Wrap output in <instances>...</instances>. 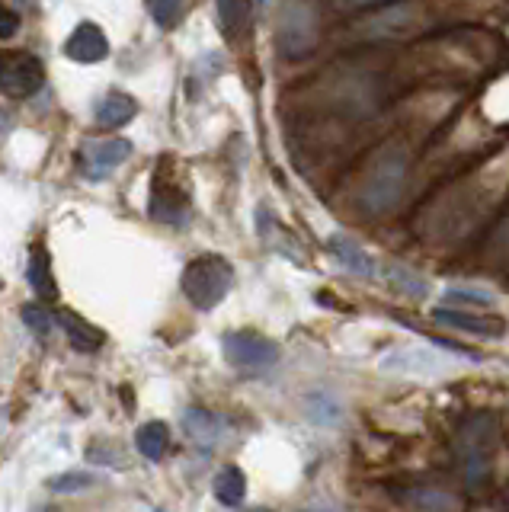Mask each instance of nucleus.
I'll list each match as a JSON object with an SVG mask.
<instances>
[{
	"mask_svg": "<svg viewBox=\"0 0 509 512\" xmlns=\"http://www.w3.org/2000/svg\"><path fill=\"white\" fill-rule=\"evenodd\" d=\"M372 36H397V32H407V26H413V4H397L385 13H378L369 23Z\"/></svg>",
	"mask_w": 509,
	"mask_h": 512,
	"instance_id": "nucleus-19",
	"label": "nucleus"
},
{
	"mask_svg": "<svg viewBox=\"0 0 509 512\" xmlns=\"http://www.w3.org/2000/svg\"><path fill=\"white\" fill-rule=\"evenodd\" d=\"M17 4H23V7H36V0H17Z\"/></svg>",
	"mask_w": 509,
	"mask_h": 512,
	"instance_id": "nucleus-27",
	"label": "nucleus"
},
{
	"mask_svg": "<svg viewBox=\"0 0 509 512\" xmlns=\"http://www.w3.org/2000/svg\"><path fill=\"white\" fill-rule=\"evenodd\" d=\"M487 420H477L468 423L465 436H461V445H468V455H465V474H468V484H481V480L490 474V442H487Z\"/></svg>",
	"mask_w": 509,
	"mask_h": 512,
	"instance_id": "nucleus-9",
	"label": "nucleus"
},
{
	"mask_svg": "<svg viewBox=\"0 0 509 512\" xmlns=\"http://www.w3.org/2000/svg\"><path fill=\"white\" fill-rule=\"evenodd\" d=\"M279 45L289 58H305L317 45V13L305 0H292L282 10V26H279Z\"/></svg>",
	"mask_w": 509,
	"mask_h": 512,
	"instance_id": "nucleus-5",
	"label": "nucleus"
},
{
	"mask_svg": "<svg viewBox=\"0 0 509 512\" xmlns=\"http://www.w3.org/2000/svg\"><path fill=\"white\" fill-rule=\"evenodd\" d=\"M439 324L452 327V330H465V333H481V336H500L503 324L500 320H490V317H477V314H465V311H449L442 308L433 314Z\"/></svg>",
	"mask_w": 509,
	"mask_h": 512,
	"instance_id": "nucleus-14",
	"label": "nucleus"
},
{
	"mask_svg": "<svg viewBox=\"0 0 509 512\" xmlns=\"http://www.w3.org/2000/svg\"><path fill=\"white\" fill-rule=\"evenodd\" d=\"M183 429H186V436L193 439L196 445H212L218 439V432H221V423L215 420L209 410L189 407L183 413Z\"/></svg>",
	"mask_w": 509,
	"mask_h": 512,
	"instance_id": "nucleus-17",
	"label": "nucleus"
},
{
	"mask_svg": "<svg viewBox=\"0 0 509 512\" xmlns=\"http://www.w3.org/2000/svg\"><path fill=\"white\" fill-rule=\"evenodd\" d=\"M17 29H20V13L10 10L4 0H0V39L17 36Z\"/></svg>",
	"mask_w": 509,
	"mask_h": 512,
	"instance_id": "nucleus-24",
	"label": "nucleus"
},
{
	"mask_svg": "<svg viewBox=\"0 0 509 512\" xmlns=\"http://www.w3.org/2000/svg\"><path fill=\"white\" fill-rule=\"evenodd\" d=\"M445 301H468V304H490L487 295H474V292H449Z\"/></svg>",
	"mask_w": 509,
	"mask_h": 512,
	"instance_id": "nucleus-25",
	"label": "nucleus"
},
{
	"mask_svg": "<svg viewBox=\"0 0 509 512\" xmlns=\"http://www.w3.org/2000/svg\"><path fill=\"white\" fill-rule=\"evenodd\" d=\"M186 212H189V196L177 173V160L164 157L161 167L154 170V183H151V218L164 224H183Z\"/></svg>",
	"mask_w": 509,
	"mask_h": 512,
	"instance_id": "nucleus-3",
	"label": "nucleus"
},
{
	"mask_svg": "<svg viewBox=\"0 0 509 512\" xmlns=\"http://www.w3.org/2000/svg\"><path fill=\"white\" fill-rule=\"evenodd\" d=\"M129 157H132V141H125V138L84 141V148H81V164H84L87 180H106V176L116 173Z\"/></svg>",
	"mask_w": 509,
	"mask_h": 512,
	"instance_id": "nucleus-7",
	"label": "nucleus"
},
{
	"mask_svg": "<svg viewBox=\"0 0 509 512\" xmlns=\"http://www.w3.org/2000/svg\"><path fill=\"white\" fill-rule=\"evenodd\" d=\"M58 324H61V330L68 333V340H71V346L74 349H81V352H97L100 346H103V330H97L93 324H87L84 317H77L74 311H58V314H52Z\"/></svg>",
	"mask_w": 509,
	"mask_h": 512,
	"instance_id": "nucleus-10",
	"label": "nucleus"
},
{
	"mask_svg": "<svg viewBox=\"0 0 509 512\" xmlns=\"http://www.w3.org/2000/svg\"><path fill=\"white\" fill-rule=\"evenodd\" d=\"M138 116V103L129 93H106L97 106V122L103 128H119L125 122H132Z\"/></svg>",
	"mask_w": 509,
	"mask_h": 512,
	"instance_id": "nucleus-13",
	"label": "nucleus"
},
{
	"mask_svg": "<svg viewBox=\"0 0 509 512\" xmlns=\"http://www.w3.org/2000/svg\"><path fill=\"white\" fill-rule=\"evenodd\" d=\"M45 80V68L29 52H0V93L13 100L33 96Z\"/></svg>",
	"mask_w": 509,
	"mask_h": 512,
	"instance_id": "nucleus-6",
	"label": "nucleus"
},
{
	"mask_svg": "<svg viewBox=\"0 0 509 512\" xmlns=\"http://www.w3.org/2000/svg\"><path fill=\"white\" fill-rule=\"evenodd\" d=\"M65 55L71 61H81V64H97L109 55V39H106V32L97 26V23H81L77 26L68 42H65Z\"/></svg>",
	"mask_w": 509,
	"mask_h": 512,
	"instance_id": "nucleus-8",
	"label": "nucleus"
},
{
	"mask_svg": "<svg viewBox=\"0 0 509 512\" xmlns=\"http://www.w3.org/2000/svg\"><path fill=\"white\" fill-rule=\"evenodd\" d=\"M7 128H10V119L4 116V112H0V138H4V135H7Z\"/></svg>",
	"mask_w": 509,
	"mask_h": 512,
	"instance_id": "nucleus-26",
	"label": "nucleus"
},
{
	"mask_svg": "<svg viewBox=\"0 0 509 512\" xmlns=\"http://www.w3.org/2000/svg\"><path fill=\"white\" fill-rule=\"evenodd\" d=\"M183 0H151V20L161 29H173L180 23Z\"/></svg>",
	"mask_w": 509,
	"mask_h": 512,
	"instance_id": "nucleus-22",
	"label": "nucleus"
},
{
	"mask_svg": "<svg viewBox=\"0 0 509 512\" xmlns=\"http://www.w3.org/2000/svg\"><path fill=\"white\" fill-rule=\"evenodd\" d=\"M410 503L417 512H455L458 503L445 490H410Z\"/></svg>",
	"mask_w": 509,
	"mask_h": 512,
	"instance_id": "nucleus-20",
	"label": "nucleus"
},
{
	"mask_svg": "<svg viewBox=\"0 0 509 512\" xmlns=\"http://www.w3.org/2000/svg\"><path fill=\"white\" fill-rule=\"evenodd\" d=\"M404 180H407V154L397 148L385 151L362 186V205L369 208L372 215L388 212V208H394V202L401 199Z\"/></svg>",
	"mask_w": 509,
	"mask_h": 512,
	"instance_id": "nucleus-2",
	"label": "nucleus"
},
{
	"mask_svg": "<svg viewBox=\"0 0 509 512\" xmlns=\"http://www.w3.org/2000/svg\"><path fill=\"white\" fill-rule=\"evenodd\" d=\"M170 445V429L164 423H145L135 432V448L148 461H161Z\"/></svg>",
	"mask_w": 509,
	"mask_h": 512,
	"instance_id": "nucleus-18",
	"label": "nucleus"
},
{
	"mask_svg": "<svg viewBox=\"0 0 509 512\" xmlns=\"http://www.w3.org/2000/svg\"><path fill=\"white\" fill-rule=\"evenodd\" d=\"M225 359L237 368V372L260 375L269 372L279 362V346L273 340H266L260 333H228L225 336Z\"/></svg>",
	"mask_w": 509,
	"mask_h": 512,
	"instance_id": "nucleus-4",
	"label": "nucleus"
},
{
	"mask_svg": "<svg viewBox=\"0 0 509 512\" xmlns=\"http://www.w3.org/2000/svg\"><path fill=\"white\" fill-rule=\"evenodd\" d=\"M353 4H375V0H353Z\"/></svg>",
	"mask_w": 509,
	"mask_h": 512,
	"instance_id": "nucleus-28",
	"label": "nucleus"
},
{
	"mask_svg": "<svg viewBox=\"0 0 509 512\" xmlns=\"http://www.w3.org/2000/svg\"><path fill=\"white\" fill-rule=\"evenodd\" d=\"M23 324L29 327V330H33L36 336H39V340H45V336H49L52 333V324H55V317L49 314V311H45L42 308V304H23Z\"/></svg>",
	"mask_w": 509,
	"mask_h": 512,
	"instance_id": "nucleus-21",
	"label": "nucleus"
},
{
	"mask_svg": "<svg viewBox=\"0 0 509 512\" xmlns=\"http://www.w3.org/2000/svg\"><path fill=\"white\" fill-rule=\"evenodd\" d=\"M330 253L337 256V263H343L349 272H356V276H365V279H372L375 276V263H372V256L365 253L356 240H349L343 234H333L330 237Z\"/></svg>",
	"mask_w": 509,
	"mask_h": 512,
	"instance_id": "nucleus-12",
	"label": "nucleus"
},
{
	"mask_svg": "<svg viewBox=\"0 0 509 512\" xmlns=\"http://www.w3.org/2000/svg\"><path fill=\"white\" fill-rule=\"evenodd\" d=\"M218 4V20L225 36L237 39L244 36L247 26H250V10H253V0H215Z\"/></svg>",
	"mask_w": 509,
	"mask_h": 512,
	"instance_id": "nucleus-16",
	"label": "nucleus"
},
{
	"mask_svg": "<svg viewBox=\"0 0 509 512\" xmlns=\"http://www.w3.org/2000/svg\"><path fill=\"white\" fill-rule=\"evenodd\" d=\"M215 496L221 506H241L244 496H247V477L241 468H234V464H228V468H221L215 474V484H212Z\"/></svg>",
	"mask_w": 509,
	"mask_h": 512,
	"instance_id": "nucleus-15",
	"label": "nucleus"
},
{
	"mask_svg": "<svg viewBox=\"0 0 509 512\" xmlns=\"http://www.w3.org/2000/svg\"><path fill=\"white\" fill-rule=\"evenodd\" d=\"M154 512H167V509H154Z\"/></svg>",
	"mask_w": 509,
	"mask_h": 512,
	"instance_id": "nucleus-29",
	"label": "nucleus"
},
{
	"mask_svg": "<svg viewBox=\"0 0 509 512\" xmlns=\"http://www.w3.org/2000/svg\"><path fill=\"white\" fill-rule=\"evenodd\" d=\"M26 279H29V288H36L39 298H55L58 295V285H55V276H52L49 250H45L42 244H36L33 250H29Z\"/></svg>",
	"mask_w": 509,
	"mask_h": 512,
	"instance_id": "nucleus-11",
	"label": "nucleus"
},
{
	"mask_svg": "<svg viewBox=\"0 0 509 512\" xmlns=\"http://www.w3.org/2000/svg\"><path fill=\"white\" fill-rule=\"evenodd\" d=\"M234 288V266L218 253L196 256L193 263L183 269V295L193 301V308L212 311L228 298Z\"/></svg>",
	"mask_w": 509,
	"mask_h": 512,
	"instance_id": "nucleus-1",
	"label": "nucleus"
},
{
	"mask_svg": "<svg viewBox=\"0 0 509 512\" xmlns=\"http://www.w3.org/2000/svg\"><path fill=\"white\" fill-rule=\"evenodd\" d=\"M97 484V477L87 474V471H68V474H58L49 480V487L55 493H77V490H87Z\"/></svg>",
	"mask_w": 509,
	"mask_h": 512,
	"instance_id": "nucleus-23",
	"label": "nucleus"
}]
</instances>
